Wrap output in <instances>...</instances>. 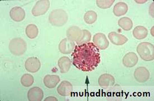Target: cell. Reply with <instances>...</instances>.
<instances>
[{
	"label": "cell",
	"mask_w": 154,
	"mask_h": 101,
	"mask_svg": "<svg viewBox=\"0 0 154 101\" xmlns=\"http://www.w3.org/2000/svg\"><path fill=\"white\" fill-rule=\"evenodd\" d=\"M71 56L73 65L85 72L94 70L101 61L99 49L92 42L75 46Z\"/></svg>",
	"instance_id": "cell-1"
},
{
	"label": "cell",
	"mask_w": 154,
	"mask_h": 101,
	"mask_svg": "<svg viewBox=\"0 0 154 101\" xmlns=\"http://www.w3.org/2000/svg\"><path fill=\"white\" fill-rule=\"evenodd\" d=\"M68 15L63 9H56L50 13L48 20L53 26L62 27L66 24L68 20Z\"/></svg>",
	"instance_id": "cell-2"
},
{
	"label": "cell",
	"mask_w": 154,
	"mask_h": 101,
	"mask_svg": "<svg viewBox=\"0 0 154 101\" xmlns=\"http://www.w3.org/2000/svg\"><path fill=\"white\" fill-rule=\"evenodd\" d=\"M27 49L26 42L21 38H15L9 43V50L12 55L20 56L24 54Z\"/></svg>",
	"instance_id": "cell-3"
},
{
	"label": "cell",
	"mask_w": 154,
	"mask_h": 101,
	"mask_svg": "<svg viewBox=\"0 0 154 101\" xmlns=\"http://www.w3.org/2000/svg\"><path fill=\"white\" fill-rule=\"evenodd\" d=\"M137 51L142 60L146 61L154 59V47L149 42H142L138 45Z\"/></svg>",
	"instance_id": "cell-4"
},
{
	"label": "cell",
	"mask_w": 154,
	"mask_h": 101,
	"mask_svg": "<svg viewBox=\"0 0 154 101\" xmlns=\"http://www.w3.org/2000/svg\"><path fill=\"white\" fill-rule=\"evenodd\" d=\"M50 7L48 0H40L36 2L32 9V14L34 16L43 15L48 11Z\"/></svg>",
	"instance_id": "cell-5"
},
{
	"label": "cell",
	"mask_w": 154,
	"mask_h": 101,
	"mask_svg": "<svg viewBox=\"0 0 154 101\" xmlns=\"http://www.w3.org/2000/svg\"><path fill=\"white\" fill-rule=\"evenodd\" d=\"M94 44L99 49L104 50L108 48L109 43L106 36L101 33H98L94 35L93 37Z\"/></svg>",
	"instance_id": "cell-6"
},
{
	"label": "cell",
	"mask_w": 154,
	"mask_h": 101,
	"mask_svg": "<svg viewBox=\"0 0 154 101\" xmlns=\"http://www.w3.org/2000/svg\"><path fill=\"white\" fill-rule=\"evenodd\" d=\"M75 46V43L73 40L69 38H66L61 40L58 48L62 53L69 54L73 52Z\"/></svg>",
	"instance_id": "cell-7"
},
{
	"label": "cell",
	"mask_w": 154,
	"mask_h": 101,
	"mask_svg": "<svg viewBox=\"0 0 154 101\" xmlns=\"http://www.w3.org/2000/svg\"><path fill=\"white\" fill-rule=\"evenodd\" d=\"M25 67L28 72L37 73L41 69V62L37 57H30L25 61Z\"/></svg>",
	"instance_id": "cell-8"
},
{
	"label": "cell",
	"mask_w": 154,
	"mask_h": 101,
	"mask_svg": "<svg viewBox=\"0 0 154 101\" xmlns=\"http://www.w3.org/2000/svg\"><path fill=\"white\" fill-rule=\"evenodd\" d=\"M149 71L145 67H139L135 70L134 77L136 80L140 83H144L150 78Z\"/></svg>",
	"instance_id": "cell-9"
},
{
	"label": "cell",
	"mask_w": 154,
	"mask_h": 101,
	"mask_svg": "<svg viewBox=\"0 0 154 101\" xmlns=\"http://www.w3.org/2000/svg\"><path fill=\"white\" fill-rule=\"evenodd\" d=\"M72 90V85L68 81L64 80L62 81L57 88V92L58 94L63 97L69 96Z\"/></svg>",
	"instance_id": "cell-10"
},
{
	"label": "cell",
	"mask_w": 154,
	"mask_h": 101,
	"mask_svg": "<svg viewBox=\"0 0 154 101\" xmlns=\"http://www.w3.org/2000/svg\"><path fill=\"white\" fill-rule=\"evenodd\" d=\"M44 97L43 90L39 87H33L28 92V98L30 101H41Z\"/></svg>",
	"instance_id": "cell-11"
},
{
	"label": "cell",
	"mask_w": 154,
	"mask_h": 101,
	"mask_svg": "<svg viewBox=\"0 0 154 101\" xmlns=\"http://www.w3.org/2000/svg\"><path fill=\"white\" fill-rule=\"evenodd\" d=\"M108 37L111 43L116 46L124 45L128 40L126 36L115 32L110 33Z\"/></svg>",
	"instance_id": "cell-12"
},
{
	"label": "cell",
	"mask_w": 154,
	"mask_h": 101,
	"mask_svg": "<svg viewBox=\"0 0 154 101\" xmlns=\"http://www.w3.org/2000/svg\"><path fill=\"white\" fill-rule=\"evenodd\" d=\"M10 16L14 21L16 22H20L24 19L25 12L22 8L16 6L10 10Z\"/></svg>",
	"instance_id": "cell-13"
},
{
	"label": "cell",
	"mask_w": 154,
	"mask_h": 101,
	"mask_svg": "<svg viewBox=\"0 0 154 101\" xmlns=\"http://www.w3.org/2000/svg\"><path fill=\"white\" fill-rule=\"evenodd\" d=\"M138 58L134 52L127 53L123 58V64L127 68H132L138 62Z\"/></svg>",
	"instance_id": "cell-14"
},
{
	"label": "cell",
	"mask_w": 154,
	"mask_h": 101,
	"mask_svg": "<svg viewBox=\"0 0 154 101\" xmlns=\"http://www.w3.org/2000/svg\"><path fill=\"white\" fill-rule=\"evenodd\" d=\"M60 81V78L56 75H47L45 77L43 82L45 86L49 89L55 88Z\"/></svg>",
	"instance_id": "cell-15"
},
{
	"label": "cell",
	"mask_w": 154,
	"mask_h": 101,
	"mask_svg": "<svg viewBox=\"0 0 154 101\" xmlns=\"http://www.w3.org/2000/svg\"><path fill=\"white\" fill-rule=\"evenodd\" d=\"M72 64V62L68 57L63 56L61 57L58 61V65L62 74H66L69 71Z\"/></svg>",
	"instance_id": "cell-16"
},
{
	"label": "cell",
	"mask_w": 154,
	"mask_h": 101,
	"mask_svg": "<svg viewBox=\"0 0 154 101\" xmlns=\"http://www.w3.org/2000/svg\"><path fill=\"white\" fill-rule=\"evenodd\" d=\"M98 83L101 87H112L115 83V79L112 75L104 74L99 77Z\"/></svg>",
	"instance_id": "cell-17"
},
{
	"label": "cell",
	"mask_w": 154,
	"mask_h": 101,
	"mask_svg": "<svg viewBox=\"0 0 154 101\" xmlns=\"http://www.w3.org/2000/svg\"><path fill=\"white\" fill-rule=\"evenodd\" d=\"M81 34L82 30L79 27L76 26L71 27L67 29L66 32V35L67 38L76 42L80 39Z\"/></svg>",
	"instance_id": "cell-18"
},
{
	"label": "cell",
	"mask_w": 154,
	"mask_h": 101,
	"mask_svg": "<svg viewBox=\"0 0 154 101\" xmlns=\"http://www.w3.org/2000/svg\"><path fill=\"white\" fill-rule=\"evenodd\" d=\"M128 7L126 3L119 2L114 6L113 13L116 16H121L125 15L128 11Z\"/></svg>",
	"instance_id": "cell-19"
},
{
	"label": "cell",
	"mask_w": 154,
	"mask_h": 101,
	"mask_svg": "<svg viewBox=\"0 0 154 101\" xmlns=\"http://www.w3.org/2000/svg\"><path fill=\"white\" fill-rule=\"evenodd\" d=\"M134 37L137 39H145L148 35L147 29L143 26H137L133 30Z\"/></svg>",
	"instance_id": "cell-20"
},
{
	"label": "cell",
	"mask_w": 154,
	"mask_h": 101,
	"mask_svg": "<svg viewBox=\"0 0 154 101\" xmlns=\"http://www.w3.org/2000/svg\"><path fill=\"white\" fill-rule=\"evenodd\" d=\"M118 25L125 31L130 30L133 27V22L129 17H123L118 20Z\"/></svg>",
	"instance_id": "cell-21"
},
{
	"label": "cell",
	"mask_w": 154,
	"mask_h": 101,
	"mask_svg": "<svg viewBox=\"0 0 154 101\" xmlns=\"http://www.w3.org/2000/svg\"><path fill=\"white\" fill-rule=\"evenodd\" d=\"M25 33L27 36L30 39H34L38 35V28L35 24H29L26 27Z\"/></svg>",
	"instance_id": "cell-22"
},
{
	"label": "cell",
	"mask_w": 154,
	"mask_h": 101,
	"mask_svg": "<svg viewBox=\"0 0 154 101\" xmlns=\"http://www.w3.org/2000/svg\"><path fill=\"white\" fill-rule=\"evenodd\" d=\"M97 20V14L93 10H90L85 13L84 20L86 24H93Z\"/></svg>",
	"instance_id": "cell-23"
},
{
	"label": "cell",
	"mask_w": 154,
	"mask_h": 101,
	"mask_svg": "<svg viewBox=\"0 0 154 101\" xmlns=\"http://www.w3.org/2000/svg\"><path fill=\"white\" fill-rule=\"evenodd\" d=\"M91 34L88 30H82V34L80 39L76 42L77 45L89 43L91 40Z\"/></svg>",
	"instance_id": "cell-24"
},
{
	"label": "cell",
	"mask_w": 154,
	"mask_h": 101,
	"mask_svg": "<svg viewBox=\"0 0 154 101\" xmlns=\"http://www.w3.org/2000/svg\"><path fill=\"white\" fill-rule=\"evenodd\" d=\"M34 77L29 74H24L21 78V83L25 87H29L34 83Z\"/></svg>",
	"instance_id": "cell-25"
},
{
	"label": "cell",
	"mask_w": 154,
	"mask_h": 101,
	"mask_svg": "<svg viewBox=\"0 0 154 101\" xmlns=\"http://www.w3.org/2000/svg\"><path fill=\"white\" fill-rule=\"evenodd\" d=\"M114 1V0H97V5L99 8H108L112 6Z\"/></svg>",
	"instance_id": "cell-26"
},
{
	"label": "cell",
	"mask_w": 154,
	"mask_h": 101,
	"mask_svg": "<svg viewBox=\"0 0 154 101\" xmlns=\"http://www.w3.org/2000/svg\"><path fill=\"white\" fill-rule=\"evenodd\" d=\"M45 101H58V99H57L56 98H55V97H47V98H46L45 99Z\"/></svg>",
	"instance_id": "cell-27"
}]
</instances>
